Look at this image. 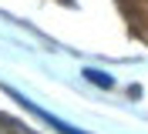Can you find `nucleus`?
<instances>
[{
  "label": "nucleus",
  "mask_w": 148,
  "mask_h": 134,
  "mask_svg": "<svg viewBox=\"0 0 148 134\" xmlns=\"http://www.w3.org/2000/svg\"><path fill=\"white\" fill-rule=\"evenodd\" d=\"M0 134H34L30 127H24L20 121H14V117L0 114Z\"/></svg>",
  "instance_id": "1"
}]
</instances>
